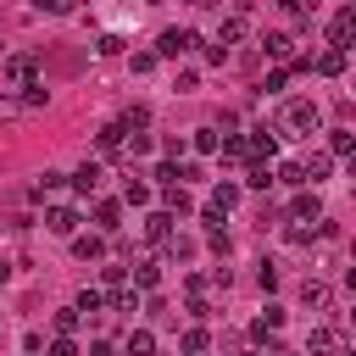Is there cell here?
I'll list each match as a JSON object with an SVG mask.
<instances>
[{
	"instance_id": "cell-32",
	"label": "cell",
	"mask_w": 356,
	"mask_h": 356,
	"mask_svg": "<svg viewBox=\"0 0 356 356\" xmlns=\"http://www.w3.org/2000/svg\"><path fill=\"white\" fill-rule=\"evenodd\" d=\"M206 345H211L206 328H184V350H189V356H206Z\"/></svg>"
},
{
	"instance_id": "cell-43",
	"label": "cell",
	"mask_w": 356,
	"mask_h": 356,
	"mask_svg": "<svg viewBox=\"0 0 356 356\" xmlns=\"http://www.w3.org/2000/svg\"><path fill=\"white\" fill-rule=\"evenodd\" d=\"M89 356H111V345H106V339H95V345H89Z\"/></svg>"
},
{
	"instance_id": "cell-19",
	"label": "cell",
	"mask_w": 356,
	"mask_h": 356,
	"mask_svg": "<svg viewBox=\"0 0 356 356\" xmlns=\"http://www.w3.org/2000/svg\"><path fill=\"white\" fill-rule=\"evenodd\" d=\"M189 145H195L200 156H217V145H222V134H217V128H195V134H189Z\"/></svg>"
},
{
	"instance_id": "cell-45",
	"label": "cell",
	"mask_w": 356,
	"mask_h": 356,
	"mask_svg": "<svg viewBox=\"0 0 356 356\" xmlns=\"http://www.w3.org/2000/svg\"><path fill=\"white\" fill-rule=\"evenodd\" d=\"M245 356H261V350H245Z\"/></svg>"
},
{
	"instance_id": "cell-38",
	"label": "cell",
	"mask_w": 356,
	"mask_h": 356,
	"mask_svg": "<svg viewBox=\"0 0 356 356\" xmlns=\"http://www.w3.org/2000/svg\"><path fill=\"white\" fill-rule=\"evenodd\" d=\"M100 278H106V289H122V278H128V267H117V261H111V267H106Z\"/></svg>"
},
{
	"instance_id": "cell-8",
	"label": "cell",
	"mask_w": 356,
	"mask_h": 356,
	"mask_svg": "<svg viewBox=\"0 0 356 356\" xmlns=\"http://www.w3.org/2000/svg\"><path fill=\"white\" fill-rule=\"evenodd\" d=\"M100 178H106V167H100V161H83V167L72 172V189H78V195H95Z\"/></svg>"
},
{
	"instance_id": "cell-18",
	"label": "cell",
	"mask_w": 356,
	"mask_h": 356,
	"mask_svg": "<svg viewBox=\"0 0 356 356\" xmlns=\"http://www.w3.org/2000/svg\"><path fill=\"white\" fill-rule=\"evenodd\" d=\"M312 67H317V72H328V78H339V72H345V50H334V44H328V50H323Z\"/></svg>"
},
{
	"instance_id": "cell-23",
	"label": "cell",
	"mask_w": 356,
	"mask_h": 356,
	"mask_svg": "<svg viewBox=\"0 0 356 356\" xmlns=\"http://www.w3.org/2000/svg\"><path fill=\"white\" fill-rule=\"evenodd\" d=\"M134 284H139V289H156V284H161V261H139V267H134Z\"/></svg>"
},
{
	"instance_id": "cell-37",
	"label": "cell",
	"mask_w": 356,
	"mask_h": 356,
	"mask_svg": "<svg viewBox=\"0 0 356 356\" xmlns=\"http://www.w3.org/2000/svg\"><path fill=\"white\" fill-rule=\"evenodd\" d=\"M95 50H100V56H117V50H122V33H100V44H95Z\"/></svg>"
},
{
	"instance_id": "cell-2",
	"label": "cell",
	"mask_w": 356,
	"mask_h": 356,
	"mask_svg": "<svg viewBox=\"0 0 356 356\" xmlns=\"http://www.w3.org/2000/svg\"><path fill=\"white\" fill-rule=\"evenodd\" d=\"M189 44H195V28H161V33H156V61H161V56L178 61V56H189Z\"/></svg>"
},
{
	"instance_id": "cell-4",
	"label": "cell",
	"mask_w": 356,
	"mask_h": 356,
	"mask_svg": "<svg viewBox=\"0 0 356 356\" xmlns=\"http://www.w3.org/2000/svg\"><path fill=\"white\" fill-rule=\"evenodd\" d=\"M44 228H50L56 239H72V234H78V206H50V211H44Z\"/></svg>"
},
{
	"instance_id": "cell-12",
	"label": "cell",
	"mask_w": 356,
	"mask_h": 356,
	"mask_svg": "<svg viewBox=\"0 0 356 356\" xmlns=\"http://www.w3.org/2000/svg\"><path fill=\"white\" fill-rule=\"evenodd\" d=\"M289 50H295V39H289V33H278V28H273V33H261V56H273V61H284Z\"/></svg>"
},
{
	"instance_id": "cell-21",
	"label": "cell",
	"mask_w": 356,
	"mask_h": 356,
	"mask_svg": "<svg viewBox=\"0 0 356 356\" xmlns=\"http://www.w3.org/2000/svg\"><path fill=\"white\" fill-rule=\"evenodd\" d=\"M161 195H167V211H172V217L189 211V189H184V184H161Z\"/></svg>"
},
{
	"instance_id": "cell-25",
	"label": "cell",
	"mask_w": 356,
	"mask_h": 356,
	"mask_svg": "<svg viewBox=\"0 0 356 356\" xmlns=\"http://www.w3.org/2000/svg\"><path fill=\"white\" fill-rule=\"evenodd\" d=\"M273 184H289V189H300V184H306V172H300V161H284V167L273 172Z\"/></svg>"
},
{
	"instance_id": "cell-41",
	"label": "cell",
	"mask_w": 356,
	"mask_h": 356,
	"mask_svg": "<svg viewBox=\"0 0 356 356\" xmlns=\"http://www.w3.org/2000/svg\"><path fill=\"white\" fill-rule=\"evenodd\" d=\"M284 83H289V72H267V83H261V89H267V95H284Z\"/></svg>"
},
{
	"instance_id": "cell-33",
	"label": "cell",
	"mask_w": 356,
	"mask_h": 356,
	"mask_svg": "<svg viewBox=\"0 0 356 356\" xmlns=\"http://www.w3.org/2000/svg\"><path fill=\"white\" fill-rule=\"evenodd\" d=\"M39 17H72V0H33Z\"/></svg>"
},
{
	"instance_id": "cell-29",
	"label": "cell",
	"mask_w": 356,
	"mask_h": 356,
	"mask_svg": "<svg viewBox=\"0 0 356 356\" xmlns=\"http://www.w3.org/2000/svg\"><path fill=\"white\" fill-rule=\"evenodd\" d=\"M328 156H350V128H328Z\"/></svg>"
},
{
	"instance_id": "cell-3",
	"label": "cell",
	"mask_w": 356,
	"mask_h": 356,
	"mask_svg": "<svg viewBox=\"0 0 356 356\" xmlns=\"http://www.w3.org/2000/svg\"><path fill=\"white\" fill-rule=\"evenodd\" d=\"M0 83H6V89H22V83H33V56H28V50H17V56H0Z\"/></svg>"
},
{
	"instance_id": "cell-9",
	"label": "cell",
	"mask_w": 356,
	"mask_h": 356,
	"mask_svg": "<svg viewBox=\"0 0 356 356\" xmlns=\"http://www.w3.org/2000/svg\"><path fill=\"white\" fill-rule=\"evenodd\" d=\"M300 300H306L312 312H328V306H334V289H328L323 278H306V289H300Z\"/></svg>"
},
{
	"instance_id": "cell-26",
	"label": "cell",
	"mask_w": 356,
	"mask_h": 356,
	"mask_svg": "<svg viewBox=\"0 0 356 356\" xmlns=\"http://www.w3.org/2000/svg\"><path fill=\"white\" fill-rule=\"evenodd\" d=\"M61 178H67V172H39V178H33V200L56 195V189H61Z\"/></svg>"
},
{
	"instance_id": "cell-17",
	"label": "cell",
	"mask_w": 356,
	"mask_h": 356,
	"mask_svg": "<svg viewBox=\"0 0 356 356\" xmlns=\"http://www.w3.org/2000/svg\"><path fill=\"white\" fill-rule=\"evenodd\" d=\"M72 312H78V317H100V312H106V289H83Z\"/></svg>"
},
{
	"instance_id": "cell-22",
	"label": "cell",
	"mask_w": 356,
	"mask_h": 356,
	"mask_svg": "<svg viewBox=\"0 0 356 356\" xmlns=\"http://www.w3.org/2000/svg\"><path fill=\"white\" fill-rule=\"evenodd\" d=\"M306 217H317V195H295L289 200V222H306Z\"/></svg>"
},
{
	"instance_id": "cell-13",
	"label": "cell",
	"mask_w": 356,
	"mask_h": 356,
	"mask_svg": "<svg viewBox=\"0 0 356 356\" xmlns=\"http://www.w3.org/2000/svg\"><path fill=\"white\" fill-rule=\"evenodd\" d=\"M17 106H22V111H39V106H50V89H44V83L33 78V83H22V95H17Z\"/></svg>"
},
{
	"instance_id": "cell-31",
	"label": "cell",
	"mask_w": 356,
	"mask_h": 356,
	"mask_svg": "<svg viewBox=\"0 0 356 356\" xmlns=\"http://www.w3.org/2000/svg\"><path fill=\"white\" fill-rule=\"evenodd\" d=\"M284 239H289V245H300V250H306V245H312V239H317V228H306V222H289V228H284Z\"/></svg>"
},
{
	"instance_id": "cell-7",
	"label": "cell",
	"mask_w": 356,
	"mask_h": 356,
	"mask_svg": "<svg viewBox=\"0 0 356 356\" xmlns=\"http://www.w3.org/2000/svg\"><path fill=\"white\" fill-rule=\"evenodd\" d=\"M300 172H306V184H323V178L334 172V156H328V150H312V156L300 161Z\"/></svg>"
},
{
	"instance_id": "cell-6",
	"label": "cell",
	"mask_w": 356,
	"mask_h": 356,
	"mask_svg": "<svg viewBox=\"0 0 356 356\" xmlns=\"http://www.w3.org/2000/svg\"><path fill=\"white\" fill-rule=\"evenodd\" d=\"M172 222H178L172 211H145V222H139V228H145V239H156V245H167V239H172Z\"/></svg>"
},
{
	"instance_id": "cell-1",
	"label": "cell",
	"mask_w": 356,
	"mask_h": 356,
	"mask_svg": "<svg viewBox=\"0 0 356 356\" xmlns=\"http://www.w3.org/2000/svg\"><path fill=\"white\" fill-rule=\"evenodd\" d=\"M317 128H323V106H317V100H306V95H300V100H289V106H284V134L312 139Z\"/></svg>"
},
{
	"instance_id": "cell-36",
	"label": "cell",
	"mask_w": 356,
	"mask_h": 356,
	"mask_svg": "<svg viewBox=\"0 0 356 356\" xmlns=\"http://www.w3.org/2000/svg\"><path fill=\"white\" fill-rule=\"evenodd\" d=\"M72 328H78V312H72V306H67V312H56V334H61V339H67V334H72Z\"/></svg>"
},
{
	"instance_id": "cell-24",
	"label": "cell",
	"mask_w": 356,
	"mask_h": 356,
	"mask_svg": "<svg viewBox=\"0 0 356 356\" xmlns=\"http://www.w3.org/2000/svg\"><path fill=\"white\" fill-rule=\"evenodd\" d=\"M122 350H128V356H156V334H145V328H139V334H128V345H122Z\"/></svg>"
},
{
	"instance_id": "cell-15",
	"label": "cell",
	"mask_w": 356,
	"mask_h": 356,
	"mask_svg": "<svg viewBox=\"0 0 356 356\" xmlns=\"http://www.w3.org/2000/svg\"><path fill=\"white\" fill-rule=\"evenodd\" d=\"M122 200H128V206H150V184H145L139 172H128V178H122Z\"/></svg>"
},
{
	"instance_id": "cell-30",
	"label": "cell",
	"mask_w": 356,
	"mask_h": 356,
	"mask_svg": "<svg viewBox=\"0 0 356 356\" xmlns=\"http://www.w3.org/2000/svg\"><path fill=\"white\" fill-rule=\"evenodd\" d=\"M117 217H122V211H117V200H100V206H95V222H100L106 234L117 228Z\"/></svg>"
},
{
	"instance_id": "cell-28",
	"label": "cell",
	"mask_w": 356,
	"mask_h": 356,
	"mask_svg": "<svg viewBox=\"0 0 356 356\" xmlns=\"http://www.w3.org/2000/svg\"><path fill=\"white\" fill-rule=\"evenodd\" d=\"M106 306H111V312H139V295H134V289H111Z\"/></svg>"
},
{
	"instance_id": "cell-14",
	"label": "cell",
	"mask_w": 356,
	"mask_h": 356,
	"mask_svg": "<svg viewBox=\"0 0 356 356\" xmlns=\"http://www.w3.org/2000/svg\"><path fill=\"white\" fill-rule=\"evenodd\" d=\"M95 150H100V156H117V150H122V122H106V128L95 134Z\"/></svg>"
},
{
	"instance_id": "cell-20",
	"label": "cell",
	"mask_w": 356,
	"mask_h": 356,
	"mask_svg": "<svg viewBox=\"0 0 356 356\" xmlns=\"http://www.w3.org/2000/svg\"><path fill=\"white\" fill-rule=\"evenodd\" d=\"M239 206V184H217L211 189V211H234Z\"/></svg>"
},
{
	"instance_id": "cell-39",
	"label": "cell",
	"mask_w": 356,
	"mask_h": 356,
	"mask_svg": "<svg viewBox=\"0 0 356 356\" xmlns=\"http://www.w3.org/2000/svg\"><path fill=\"white\" fill-rule=\"evenodd\" d=\"M256 284H261V289H278V267H273V261H261V273H256Z\"/></svg>"
},
{
	"instance_id": "cell-35",
	"label": "cell",
	"mask_w": 356,
	"mask_h": 356,
	"mask_svg": "<svg viewBox=\"0 0 356 356\" xmlns=\"http://www.w3.org/2000/svg\"><path fill=\"white\" fill-rule=\"evenodd\" d=\"M128 67H134V72H156V50H134Z\"/></svg>"
},
{
	"instance_id": "cell-16",
	"label": "cell",
	"mask_w": 356,
	"mask_h": 356,
	"mask_svg": "<svg viewBox=\"0 0 356 356\" xmlns=\"http://www.w3.org/2000/svg\"><path fill=\"white\" fill-rule=\"evenodd\" d=\"M72 256H78V261H95V256H106V239H100V234H89V239L72 234Z\"/></svg>"
},
{
	"instance_id": "cell-5",
	"label": "cell",
	"mask_w": 356,
	"mask_h": 356,
	"mask_svg": "<svg viewBox=\"0 0 356 356\" xmlns=\"http://www.w3.org/2000/svg\"><path fill=\"white\" fill-rule=\"evenodd\" d=\"M345 339H339V328H328V323H317L312 334H306V356H334Z\"/></svg>"
},
{
	"instance_id": "cell-10",
	"label": "cell",
	"mask_w": 356,
	"mask_h": 356,
	"mask_svg": "<svg viewBox=\"0 0 356 356\" xmlns=\"http://www.w3.org/2000/svg\"><path fill=\"white\" fill-rule=\"evenodd\" d=\"M350 28H356V11H339V17L328 22V39H334V50H350Z\"/></svg>"
},
{
	"instance_id": "cell-44",
	"label": "cell",
	"mask_w": 356,
	"mask_h": 356,
	"mask_svg": "<svg viewBox=\"0 0 356 356\" xmlns=\"http://www.w3.org/2000/svg\"><path fill=\"white\" fill-rule=\"evenodd\" d=\"M273 356H300V350H273Z\"/></svg>"
},
{
	"instance_id": "cell-46",
	"label": "cell",
	"mask_w": 356,
	"mask_h": 356,
	"mask_svg": "<svg viewBox=\"0 0 356 356\" xmlns=\"http://www.w3.org/2000/svg\"><path fill=\"white\" fill-rule=\"evenodd\" d=\"M189 6H200V0H189Z\"/></svg>"
},
{
	"instance_id": "cell-40",
	"label": "cell",
	"mask_w": 356,
	"mask_h": 356,
	"mask_svg": "<svg viewBox=\"0 0 356 356\" xmlns=\"http://www.w3.org/2000/svg\"><path fill=\"white\" fill-rule=\"evenodd\" d=\"M0 117H22V106H17V95H11V89H0Z\"/></svg>"
},
{
	"instance_id": "cell-34",
	"label": "cell",
	"mask_w": 356,
	"mask_h": 356,
	"mask_svg": "<svg viewBox=\"0 0 356 356\" xmlns=\"http://www.w3.org/2000/svg\"><path fill=\"white\" fill-rule=\"evenodd\" d=\"M245 184H250V189H267V184H273V172H267V161H250V172H245Z\"/></svg>"
},
{
	"instance_id": "cell-27",
	"label": "cell",
	"mask_w": 356,
	"mask_h": 356,
	"mask_svg": "<svg viewBox=\"0 0 356 356\" xmlns=\"http://www.w3.org/2000/svg\"><path fill=\"white\" fill-rule=\"evenodd\" d=\"M167 256H172V261H189V256H195V239H189V234H172V239H167Z\"/></svg>"
},
{
	"instance_id": "cell-11",
	"label": "cell",
	"mask_w": 356,
	"mask_h": 356,
	"mask_svg": "<svg viewBox=\"0 0 356 356\" xmlns=\"http://www.w3.org/2000/svg\"><path fill=\"white\" fill-rule=\"evenodd\" d=\"M239 39H245V22H239V17H222V22H217V39H211V44H222V50H234Z\"/></svg>"
},
{
	"instance_id": "cell-42",
	"label": "cell",
	"mask_w": 356,
	"mask_h": 356,
	"mask_svg": "<svg viewBox=\"0 0 356 356\" xmlns=\"http://www.w3.org/2000/svg\"><path fill=\"white\" fill-rule=\"evenodd\" d=\"M50 356H78V345H72V339H56V345H50Z\"/></svg>"
}]
</instances>
